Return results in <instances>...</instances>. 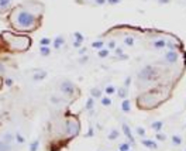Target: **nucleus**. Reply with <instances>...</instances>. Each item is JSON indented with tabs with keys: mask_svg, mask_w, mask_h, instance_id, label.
<instances>
[{
	"mask_svg": "<svg viewBox=\"0 0 186 151\" xmlns=\"http://www.w3.org/2000/svg\"><path fill=\"white\" fill-rule=\"evenodd\" d=\"M157 1H158V4H160V6L169 4V3H171V0H157Z\"/></svg>",
	"mask_w": 186,
	"mask_h": 151,
	"instance_id": "obj_46",
	"label": "nucleus"
},
{
	"mask_svg": "<svg viewBox=\"0 0 186 151\" xmlns=\"http://www.w3.org/2000/svg\"><path fill=\"white\" fill-rule=\"evenodd\" d=\"M165 48H168V51H176L178 49V43H175L174 40H168Z\"/></svg>",
	"mask_w": 186,
	"mask_h": 151,
	"instance_id": "obj_20",
	"label": "nucleus"
},
{
	"mask_svg": "<svg viewBox=\"0 0 186 151\" xmlns=\"http://www.w3.org/2000/svg\"><path fill=\"white\" fill-rule=\"evenodd\" d=\"M135 133H137V134H138L140 137H144V136H145V133H147V131H145V129H144V127H141V126H138V127H135Z\"/></svg>",
	"mask_w": 186,
	"mask_h": 151,
	"instance_id": "obj_34",
	"label": "nucleus"
},
{
	"mask_svg": "<svg viewBox=\"0 0 186 151\" xmlns=\"http://www.w3.org/2000/svg\"><path fill=\"white\" fill-rule=\"evenodd\" d=\"M51 44H52V40H51V38L44 37L40 40V45H41V47H49Z\"/></svg>",
	"mask_w": 186,
	"mask_h": 151,
	"instance_id": "obj_27",
	"label": "nucleus"
},
{
	"mask_svg": "<svg viewBox=\"0 0 186 151\" xmlns=\"http://www.w3.org/2000/svg\"><path fill=\"white\" fill-rule=\"evenodd\" d=\"M100 103H101V106L109 108V106H112L113 105V100L110 99V96H101L100 97Z\"/></svg>",
	"mask_w": 186,
	"mask_h": 151,
	"instance_id": "obj_22",
	"label": "nucleus"
},
{
	"mask_svg": "<svg viewBox=\"0 0 186 151\" xmlns=\"http://www.w3.org/2000/svg\"><path fill=\"white\" fill-rule=\"evenodd\" d=\"M93 134H95V130H93V127H89L87 133H86V137H93Z\"/></svg>",
	"mask_w": 186,
	"mask_h": 151,
	"instance_id": "obj_43",
	"label": "nucleus"
},
{
	"mask_svg": "<svg viewBox=\"0 0 186 151\" xmlns=\"http://www.w3.org/2000/svg\"><path fill=\"white\" fill-rule=\"evenodd\" d=\"M171 143H172L174 146H182V144H183V137L179 134H174L171 137Z\"/></svg>",
	"mask_w": 186,
	"mask_h": 151,
	"instance_id": "obj_15",
	"label": "nucleus"
},
{
	"mask_svg": "<svg viewBox=\"0 0 186 151\" xmlns=\"http://www.w3.org/2000/svg\"><path fill=\"white\" fill-rule=\"evenodd\" d=\"M116 95L118 97H120V99H127V95H128V89L126 86H120V88H117V92H116Z\"/></svg>",
	"mask_w": 186,
	"mask_h": 151,
	"instance_id": "obj_12",
	"label": "nucleus"
},
{
	"mask_svg": "<svg viewBox=\"0 0 186 151\" xmlns=\"http://www.w3.org/2000/svg\"><path fill=\"white\" fill-rule=\"evenodd\" d=\"M65 131H66V136L68 137H74L80 131V124L74 119H69L66 122V126H65Z\"/></svg>",
	"mask_w": 186,
	"mask_h": 151,
	"instance_id": "obj_5",
	"label": "nucleus"
},
{
	"mask_svg": "<svg viewBox=\"0 0 186 151\" xmlns=\"http://www.w3.org/2000/svg\"><path fill=\"white\" fill-rule=\"evenodd\" d=\"M13 0H0V11H6L11 7Z\"/></svg>",
	"mask_w": 186,
	"mask_h": 151,
	"instance_id": "obj_18",
	"label": "nucleus"
},
{
	"mask_svg": "<svg viewBox=\"0 0 186 151\" xmlns=\"http://www.w3.org/2000/svg\"><path fill=\"white\" fill-rule=\"evenodd\" d=\"M9 20L14 26V28L20 30V31H32L40 24L37 16L34 13H31L30 10L23 9L21 6H18V7L11 10Z\"/></svg>",
	"mask_w": 186,
	"mask_h": 151,
	"instance_id": "obj_1",
	"label": "nucleus"
},
{
	"mask_svg": "<svg viewBox=\"0 0 186 151\" xmlns=\"http://www.w3.org/2000/svg\"><path fill=\"white\" fill-rule=\"evenodd\" d=\"M121 129H123V133H124V136L128 138V143L130 144H134L135 143V140H134V136H133V133H131V129L128 127V124H126V123H123L121 124Z\"/></svg>",
	"mask_w": 186,
	"mask_h": 151,
	"instance_id": "obj_7",
	"label": "nucleus"
},
{
	"mask_svg": "<svg viewBox=\"0 0 186 151\" xmlns=\"http://www.w3.org/2000/svg\"><path fill=\"white\" fill-rule=\"evenodd\" d=\"M113 54H114V55L117 57V58H118L120 55L124 54V48H123V47H116V48L113 49Z\"/></svg>",
	"mask_w": 186,
	"mask_h": 151,
	"instance_id": "obj_31",
	"label": "nucleus"
},
{
	"mask_svg": "<svg viewBox=\"0 0 186 151\" xmlns=\"http://www.w3.org/2000/svg\"><path fill=\"white\" fill-rule=\"evenodd\" d=\"M89 93H90V97H93V99H100L101 97V89L100 88H97V86L92 88Z\"/></svg>",
	"mask_w": 186,
	"mask_h": 151,
	"instance_id": "obj_17",
	"label": "nucleus"
},
{
	"mask_svg": "<svg viewBox=\"0 0 186 151\" xmlns=\"http://www.w3.org/2000/svg\"><path fill=\"white\" fill-rule=\"evenodd\" d=\"M118 136H120V131H118L117 129H112L110 131H109V136H107V138L113 141V140H117V138H118Z\"/></svg>",
	"mask_w": 186,
	"mask_h": 151,
	"instance_id": "obj_21",
	"label": "nucleus"
},
{
	"mask_svg": "<svg viewBox=\"0 0 186 151\" xmlns=\"http://www.w3.org/2000/svg\"><path fill=\"white\" fill-rule=\"evenodd\" d=\"M185 105H186V100H185Z\"/></svg>",
	"mask_w": 186,
	"mask_h": 151,
	"instance_id": "obj_50",
	"label": "nucleus"
},
{
	"mask_svg": "<svg viewBox=\"0 0 186 151\" xmlns=\"http://www.w3.org/2000/svg\"><path fill=\"white\" fill-rule=\"evenodd\" d=\"M47 71H43V69H40V71H35L34 72V75H32V79L35 82H41V81H44L45 78H47Z\"/></svg>",
	"mask_w": 186,
	"mask_h": 151,
	"instance_id": "obj_8",
	"label": "nucleus"
},
{
	"mask_svg": "<svg viewBox=\"0 0 186 151\" xmlns=\"http://www.w3.org/2000/svg\"><path fill=\"white\" fill-rule=\"evenodd\" d=\"M72 45H74V48H80V47H82V43H79V41H74V44H72Z\"/></svg>",
	"mask_w": 186,
	"mask_h": 151,
	"instance_id": "obj_47",
	"label": "nucleus"
},
{
	"mask_svg": "<svg viewBox=\"0 0 186 151\" xmlns=\"http://www.w3.org/2000/svg\"><path fill=\"white\" fill-rule=\"evenodd\" d=\"M107 4V0H93V6H104Z\"/></svg>",
	"mask_w": 186,
	"mask_h": 151,
	"instance_id": "obj_40",
	"label": "nucleus"
},
{
	"mask_svg": "<svg viewBox=\"0 0 186 151\" xmlns=\"http://www.w3.org/2000/svg\"><path fill=\"white\" fill-rule=\"evenodd\" d=\"M165 45H166V41H165L164 38H157V40H154V41H152V47H154L155 49H158V51L164 49Z\"/></svg>",
	"mask_w": 186,
	"mask_h": 151,
	"instance_id": "obj_9",
	"label": "nucleus"
},
{
	"mask_svg": "<svg viewBox=\"0 0 186 151\" xmlns=\"http://www.w3.org/2000/svg\"><path fill=\"white\" fill-rule=\"evenodd\" d=\"M49 100H51V103H52V105H59V103L62 102V99H61V97H58V96H55V95H52V96L49 97Z\"/></svg>",
	"mask_w": 186,
	"mask_h": 151,
	"instance_id": "obj_33",
	"label": "nucleus"
},
{
	"mask_svg": "<svg viewBox=\"0 0 186 151\" xmlns=\"http://www.w3.org/2000/svg\"><path fill=\"white\" fill-rule=\"evenodd\" d=\"M38 146H40V140H34L31 144H30V151H37Z\"/></svg>",
	"mask_w": 186,
	"mask_h": 151,
	"instance_id": "obj_32",
	"label": "nucleus"
},
{
	"mask_svg": "<svg viewBox=\"0 0 186 151\" xmlns=\"http://www.w3.org/2000/svg\"><path fill=\"white\" fill-rule=\"evenodd\" d=\"M40 55L49 57V55H51V48H49V47H40Z\"/></svg>",
	"mask_w": 186,
	"mask_h": 151,
	"instance_id": "obj_25",
	"label": "nucleus"
},
{
	"mask_svg": "<svg viewBox=\"0 0 186 151\" xmlns=\"http://www.w3.org/2000/svg\"><path fill=\"white\" fill-rule=\"evenodd\" d=\"M116 47H117V44H116V41H114V40H110V41L107 43V49H109V51H113V49L116 48Z\"/></svg>",
	"mask_w": 186,
	"mask_h": 151,
	"instance_id": "obj_37",
	"label": "nucleus"
},
{
	"mask_svg": "<svg viewBox=\"0 0 186 151\" xmlns=\"http://www.w3.org/2000/svg\"><path fill=\"white\" fill-rule=\"evenodd\" d=\"M117 60H121V61H124V60H128V55L127 54H123V55H120Z\"/></svg>",
	"mask_w": 186,
	"mask_h": 151,
	"instance_id": "obj_49",
	"label": "nucleus"
},
{
	"mask_svg": "<svg viewBox=\"0 0 186 151\" xmlns=\"http://www.w3.org/2000/svg\"><path fill=\"white\" fill-rule=\"evenodd\" d=\"M164 61L169 65H175L179 61V54L178 51H166L164 55Z\"/></svg>",
	"mask_w": 186,
	"mask_h": 151,
	"instance_id": "obj_6",
	"label": "nucleus"
},
{
	"mask_svg": "<svg viewBox=\"0 0 186 151\" xmlns=\"http://www.w3.org/2000/svg\"><path fill=\"white\" fill-rule=\"evenodd\" d=\"M74 37H75V41H79V43L83 44V41H85V37H83V34L79 31H75L74 32Z\"/></svg>",
	"mask_w": 186,
	"mask_h": 151,
	"instance_id": "obj_28",
	"label": "nucleus"
},
{
	"mask_svg": "<svg viewBox=\"0 0 186 151\" xmlns=\"http://www.w3.org/2000/svg\"><path fill=\"white\" fill-rule=\"evenodd\" d=\"M155 140H158V141H165L166 140V136L164 134V133H157V134H155Z\"/></svg>",
	"mask_w": 186,
	"mask_h": 151,
	"instance_id": "obj_38",
	"label": "nucleus"
},
{
	"mask_svg": "<svg viewBox=\"0 0 186 151\" xmlns=\"http://www.w3.org/2000/svg\"><path fill=\"white\" fill-rule=\"evenodd\" d=\"M130 147H131L130 143H121L118 146V151H130Z\"/></svg>",
	"mask_w": 186,
	"mask_h": 151,
	"instance_id": "obj_30",
	"label": "nucleus"
},
{
	"mask_svg": "<svg viewBox=\"0 0 186 151\" xmlns=\"http://www.w3.org/2000/svg\"><path fill=\"white\" fill-rule=\"evenodd\" d=\"M0 151H10V144L6 141H0Z\"/></svg>",
	"mask_w": 186,
	"mask_h": 151,
	"instance_id": "obj_29",
	"label": "nucleus"
},
{
	"mask_svg": "<svg viewBox=\"0 0 186 151\" xmlns=\"http://www.w3.org/2000/svg\"><path fill=\"white\" fill-rule=\"evenodd\" d=\"M16 141L18 144H24L26 143V138H24V136H21V133H17L16 134Z\"/></svg>",
	"mask_w": 186,
	"mask_h": 151,
	"instance_id": "obj_35",
	"label": "nucleus"
},
{
	"mask_svg": "<svg viewBox=\"0 0 186 151\" xmlns=\"http://www.w3.org/2000/svg\"><path fill=\"white\" fill-rule=\"evenodd\" d=\"M59 91L62 95H66V96H74L76 93V86L72 81H62L59 83Z\"/></svg>",
	"mask_w": 186,
	"mask_h": 151,
	"instance_id": "obj_4",
	"label": "nucleus"
},
{
	"mask_svg": "<svg viewBox=\"0 0 186 151\" xmlns=\"http://www.w3.org/2000/svg\"><path fill=\"white\" fill-rule=\"evenodd\" d=\"M93 109H95V99L89 96L87 99H86L85 110H87V112H93Z\"/></svg>",
	"mask_w": 186,
	"mask_h": 151,
	"instance_id": "obj_16",
	"label": "nucleus"
},
{
	"mask_svg": "<svg viewBox=\"0 0 186 151\" xmlns=\"http://www.w3.org/2000/svg\"><path fill=\"white\" fill-rule=\"evenodd\" d=\"M117 92V88L113 85V83H109L106 88H104V93H106V96H110V95H114Z\"/></svg>",
	"mask_w": 186,
	"mask_h": 151,
	"instance_id": "obj_19",
	"label": "nucleus"
},
{
	"mask_svg": "<svg viewBox=\"0 0 186 151\" xmlns=\"http://www.w3.org/2000/svg\"><path fill=\"white\" fill-rule=\"evenodd\" d=\"M151 129L154 130L155 133H160L161 130L164 129V122H162V120H155V122H152V123H151Z\"/></svg>",
	"mask_w": 186,
	"mask_h": 151,
	"instance_id": "obj_13",
	"label": "nucleus"
},
{
	"mask_svg": "<svg viewBox=\"0 0 186 151\" xmlns=\"http://www.w3.org/2000/svg\"><path fill=\"white\" fill-rule=\"evenodd\" d=\"M4 83L7 85V86H11V85H13V79H10V78H7V79L4 81Z\"/></svg>",
	"mask_w": 186,
	"mask_h": 151,
	"instance_id": "obj_48",
	"label": "nucleus"
},
{
	"mask_svg": "<svg viewBox=\"0 0 186 151\" xmlns=\"http://www.w3.org/2000/svg\"><path fill=\"white\" fill-rule=\"evenodd\" d=\"M131 82H133V76L130 75V76H127V78H126V81H124V85H123V86H126L128 89V88L131 86Z\"/></svg>",
	"mask_w": 186,
	"mask_h": 151,
	"instance_id": "obj_39",
	"label": "nucleus"
},
{
	"mask_svg": "<svg viewBox=\"0 0 186 151\" xmlns=\"http://www.w3.org/2000/svg\"><path fill=\"white\" fill-rule=\"evenodd\" d=\"M92 48H95V49H101V48H104V41L103 40H97V41H93L92 43Z\"/></svg>",
	"mask_w": 186,
	"mask_h": 151,
	"instance_id": "obj_24",
	"label": "nucleus"
},
{
	"mask_svg": "<svg viewBox=\"0 0 186 151\" xmlns=\"http://www.w3.org/2000/svg\"><path fill=\"white\" fill-rule=\"evenodd\" d=\"M130 151H131V150H130Z\"/></svg>",
	"mask_w": 186,
	"mask_h": 151,
	"instance_id": "obj_52",
	"label": "nucleus"
},
{
	"mask_svg": "<svg viewBox=\"0 0 186 151\" xmlns=\"http://www.w3.org/2000/svg\"><path fill=\"white\" fill-rule=\"evenodd\" d=\"M185 151H186V148H185Z\"/></svg>",
	"mask_w": 186,
	"mask_h": 151,
	"instance_id": "obj_51",
	"label": "nucleus"
},
{
	"mask_svg": "<svg viewBox=\"0 0 186 151\" xmlns=\"http://www.w3.org/2000/svg\"><path fill=\"white\" fill-rule=\"evenodd\" d=\"M123 0H107V4L110 6H116V4H120Z\"/></svg>",
	"mask_w": 186,
	"mask_h": 151,
	"instance_id": "obj_42",
	"label": "nucleus"
},
{
	"mask_svg": "<svg viewBox=\"0 0 186 151\" xmlns=\"http://www.w3.org/2000/svg\"><path fill=\"white\" fill-rule=\"evenodd\" d=\"M137 78L143 82L155 81L158 78V69L154 65H147V66H144L143 69H140V72L137 74Z\"/></svg>",
	"mask_w": 186,
	"mask_h": 151,
	"instance_id": "obj_3",
	"label": "nucleus"
},
{
	"mask_svg": "<svg viewBox=\"0 0 186 151\" xmlns=\"http://www.w3.org/2000/svg\"><path fill=\"white\" fill-rule=\"evenodd\" d=\"M78 51H79V55H86V52H87V48H85V47H80Z\"/></svg>",
	"mask_w": 186,
	"mask_h": 151,
	"instance_id": "obj_45",
	"label": "nucleus"
},
{
	"mask_svg": "<svg viewBox=\"0 0 186 151\" xmlns=\"http://www.w3.org/2000/svg\"><path fill=\"white\" fill-rule=\"evenodd\" d=\"M141 144L145 146L147 148H151V150H157V148H158V144H157L154 140H148V138H143V140H141Z\"/></svg>",
	"mask_w": 186,
	"mask_h": 151,
	"instance_id": "obj_10",
	"label": "nucleus"
},
{
	"mask_svg": "<svg viewBox=\"0 0 186 151\" xmlns=\"http://www.w3.org/2000/svg\"><path fill=\"white\" fill-rule=\"evenodd\" d=\"M6 74V66L3 62H0V75H4Z\"/></svg>",
	"mask_w": 186,
	"mask_h": 151,
	"instance_id": "obj_44",
	"label": "nucleus"
},
{
	"mask_svg": "<svg viewBox=\"0 0 186 151\" xmlns=\"http://www.w3.org/2000/svg\"><path fill=\"white\" fill-rule=\"evenodd\" d=\"M120 109H121V112H124V113H128V112L131 110V102H130L128 99H123L121 105H120Z\"/></svg>",
	"mask_w": 186,
	"mask_h": 151,
	"instance_id": "obj_14",
	"label": "nucleus"
},
{
	"mask_svg": "<svg viewBox=\"0 0 186 151\" xmlns=\"http://www.w3.org/2000/svg\"><path fill=\"white\" fill-rule=\"evenodd\" d=\"M65 44V38L62 37V35H58V37H55L54 38V41H52V45H54V48L55 49H59L62 45Z\"/></svg>",
	"mask_w": 186,
	"mask_h": 151,
	"instance_id": "obj_11",
	"label": "nucleus"
},
{
	"mask_svg": "<svg viewBox=\"0 0 186 151\" xmlns=\"http://www.w3.org/2000/svg\"><path fill=\"white\" fill-rule=\"evenodd\" d=\"M14 138H16V137H13L10 133H6L4 137H3V141H6V143H9V144H10V143L14 140Z\"/></svg>",
	"mask_w": 186,
	"mask_h": 151,
	"instance_id": "obj_36",
	"label": "nucleus"
},
{
	"mask_svg": "<svg viewBox=\"0 0 186 151\" xmlns=\"http://www.w3.org/2000/svg\"><path fill=\"white\" fill-rule=\"evenodd\" d=\"M87 60H89V58H87V55H82V57L79 58V61H78V62H79L80 65H85L86 62H87Z\"/></svg>",
	"mask_w": 186,
	"mask_h": 151,
	"instance_id": "obj_41",
	"label": "nucleus"
},
{
	"mask_svg": "<svg viewBox=\"0 0 186 151\" xmlns=\"http://www.w3.org/2000/svg\"><path fill=\"white\" fill-rule=\"evenodd\" d=\"M124 44H126L127 47H133L134 44H135V38L131 37V35H127V37L124 38Z\"/></svg>",
	"mask_w": 186,
	"mask_h": 151,
	"instance_id": "obj_26",
	"label": "nucleus"
},
{
	"mask_svg": "<svg viewBox=\"0 0 186 151\" xmlns=\"http://www.w3.org/2000/svg\"><path fill=\"white\" fill-rule=\"evenodd\" d=\"M109 55H110V51H109L107 48H101V49H99V51H97V57H99V58H101V60L107 58Z\"/></svg>",
	"mask_w": 186,
	"mask_h": 151,
	"instance_id": "obj_23",
	"label": "nucleus"
},
{
	"mask_svg": "<svg viewBox=\"0 0 186 151\" xmlns=\"http://www.w3.org/2000/svg\"><path fill=\"white\" fill-rule=\"evenodd\" d=\"M1 37L4 40L6 45L11 49V51H27L30 48V38L27 35H20V34H14L10 31L1 32Z\"/></svg>",
	"mask_w": 186,
	"mask_h": 151,
	"instance_id": "obj_2",
	"label": "nucleus"
}]
</instances>
